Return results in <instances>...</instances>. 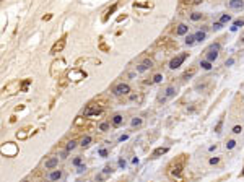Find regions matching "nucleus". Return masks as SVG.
Masks as SVG:
<instances>
[{"instance_id":"nucleus-19","label":"nucleus","mask_w":244,"mask_h":182,"mask_svg":"<svg viewBox=\"0 0 244 182\" xmlns=\"http://www.w3.org/2000/svg\"><path fill=\"white\" fill-rule=\"evenodd\" d=\"M228 7L231 10H241V8H244V0H229Z\"/></svg>"},{"instance_id":"nucleus-11","label":"nucleus","mask_w":244,"mask_h":182,"mask_svg":"<svg viewBox=\"0 0 244 182\" xmlns=\"http://www.w3.org/2000/svg\"><path fill=\"white\" fill-rule=\"evenodd\" d=\"M156 47H165V49H177V43H174L173 39H168V38H159L156 41Z\"/></svg>"},{"instance_id":"nucleus-49","label":"nucleus","mask_w":244,"mask_h":182,"mask_svg":"<svg viewBox=\"0 0 244 182\" xmlns=\"http://www.w3.org/2000/svg\"><path fill=\"white\" fill-rule=\"evenodd\" d=\"M125 18H127V16H125V15H120L119 18H117V21H122V20H125Z\"/></svg>"},{"instance_id":"nucleus-8","label":"nucleus","mask_w":244,"mask_h":182,"mask_svg":"<svg viewBox=\"0 0 244 182\" xmlns=\"http://www.w3.org/2000/svg\"><path fill=\"white\" fill-rule=\"evenodd\" d=\"M220 49H221V44H220V43H213V44L207 49V54H205V55H207V60H208V62H213V60L218 59Z\"/></svg>"},{"instance_id":"nucleus-28","label":"nucleus","mask_w":244,"mask_h":182,"mask_svg":"<svg viewBox=\"0 0 244 182\" xmlns=\"http://www.w3.org/2000/svg\"><path fill=\"white\" fill-rule=\"evenodd\" d=\"M31 83H33V80H31V78H26V80H23V81H21V93H26Z\"/></svg>"},{"instance_id":"nucleus-33","label":"nucleus","mask_w":244,"mask_h":182,"mask_svg":"<svg viewBox=\"0 0 244 182\" xmlns=\"http://www.w3.org/2000/svg\"><path fill=\"white\" fill-rule=\"evenodd\" d=\"M195 43H197V41H195V34H189V36L186 38V44H187V46H194Z\"/></svg>"},{"instance_id":"nucleus-15","label":"nucleus","mask_w":244,"mask_h":182,"mask_svg":"<svg viewBox=\"0 0 244 182\" xmlns=\"http://www.w3.org/2000/svg\"><path fill=\"white\" fill-rule=\"evenodd\" d=\"M33 133H34V129L33 127H25V129H21V130L16 132V138L18 140H26V138H30Z\"/></svg>"},{"instance_id":"nucleus-32","label":"nucleus","mask_w":244,"mask_h":182,"mask_svg":"<svg viewBox=\"0 0 244 182\" xmlns=\"http://www.w3.org/2000/svg\"><path fill=\"white\" fill-rule=\"evenodd\" d=\"M99 49L103 50V52H109V50H111V47L104 43V39H103V38L99 39Z\"/></svg>"},{"instance_id":"nucleus-18","label":"nucleus","mask_w":244,"mask_h":182,"mask_svg":"<svg viewBox=\"0 0 244 182\" xmlns=\"http://www.w3.org/2000/svg\"><path fill=\"white\" fill-rule=\"evenodd\" d=\"M168 151H169V146H158L156 150H153V153H152V156H150V158H159L161 155H166Z\"/></svg>"},{"instance_id":"nucleus-14","label":"nucleus","mask_w":244,"mask_h":182,"mask_svg":"<svg viewBox=\"0 0 244 182\" xmlns=\"http://www.w3.org/2000/svg\"><path fill=\"white\" fill-rule=\"evenodd\" d=\"M93 124L88 122V117H85V115H80V117H77L73 120V127L75 129H82V130H85V127H91Z\"/></svg>"},{"instance_id":"nucleus-41","label":"nucleus","mask_w":244,"mask_h":182,"mask_svg":"<svg viewBox=\"0 0 244 182\" xmlns=\"http://www.w3.org/2000/svg\"><path fill=\"white\" fill-rule=\"evenodd\" d=\"M241 26H244V20H236V21H234L233 29H236V28H241Z\"/></svg>"},{"instance_id":"nucleus-7","label":"nucleus","mask_w":244,"mask_h":182,"mask_svg":"<svg viewBox=\"0 0 244 182\" xmlns=\"http://www.w3.org/2000/svg\"><path fill=\"white\" fill-rule=\"evenodd\" d=\"M189 57V52H181V54H177L176 57H173L171 59V62H169V68L171 70H174V68H179L182 64L186 62V59Z\"/></svg>"},{"instance_id":"nucleus-39","label":"nucleus","mask_w":244,"mask_h":182,"mask_svg":"<svg viewBox=\"0 0 244 182\" xmlns=\"http://www.w3.org/2000/svg\"><path fill=\"white\" fill-rule=\"evenodd\" d=\"M229 20H231V16H229L228 13H226V15H223L221 18H220V23H221V25H225V23H228Z\"/></svg>"},{"instance_id":"nucleus-6","label":"nucleus","mask_w":244,"mask_h":182,"mask_svg":"<svg viewBox=\"0 0 244 182\" xmlns=\"http://www.w3.org/2000/svg\"><path fill=\"white\" fill-rule=\"evenodd\" d=\"M130 85H127V83H117V85L112 88V94L114 96H127V94H130Z\"/></svg>"},{"instance_id":"nucleus-34","label":"nucleus","mask_w":244,"mask_h":182,"mask_svg":"<svg viewBox=\"0 0 244 182\" xmlns=\"http://www.w3.org/2000/svg\"><path fill=\"white\" fill-rule=\"evenodd\" d=\"M202 18H204V15H202V13H199V12L190 13V20H192V21H199V20H202Z\"/></svg>"},{"instance_id":"nucleus-45","label":"nucleus","mask_w":244,"mask_h":182,"mask_svg":"<svg viewBox=\"0 0 244 182\" xmlns=\"http://www.w3.org/2000/svg\"><path fill=\"white\" fill-rule=\"evenodd\" d=\"M220 163V158H212V160H210V164H218Z\"/></svg>"},{"instance_id":"nucleus-38","label":"nucleus","mask_w":244,"mask_h":182,"mask_svg":"<svg viewBox=\"0 0 244 182\" xmlns=\"http://www.w3.org/2000/svg\"><path fill=\"white\" fill-rule=\"evenodd\" d=\"M200 65H202V68H205V70H210V68H212V62H208V60H204Z\"/></svg>"},{"instance_id":"nucleus-44","label":"nucleus","mask_w":244,"mask_h":182,"mask_svg":"<svg viewBox=\"0 0 244 182\" xmlns=\"http://www.w3.org/2000/svg\"><path fill=\"white\" fill-rule=\"evenodd\" d=\"M221 28H223V25H221V23H220V21H215V25H213V29H221Z\"/></svg>"},{"instance_id":"nucleus-29","label":"nucleus","mask_w":244,"mask_h":182,"mask_svg":"<svg viewBox=\"0 0 244 182\" xmlns=\"http://www.w3.org/2000/svg\"><path fill=\"white\" fill-rule=\"evenodd\" d=\"M205 38H207V33H205V31H197L195 33V41H197V43L205 41Z\"/></svg>"},{"instance_id":"nucleus-51","label":"nucleus","mask_w":244,"mask_h":182,"mask_svg":"<svg viewBox=\"0 0 244 182\" xmlns=\"http://www.w3.org/2000/svg\"><path fill=\"white\" fill-rule=\"evenodd\" d=\"M21 182H30V180H28V179H25V180H21Z\"/></svg>"},{"instance_id":"nucleus-3","label":"nucleus","mask_w":244,"mask_h":182,"mask_svg":"<svg viewBox=\"0 0 244 182\" xmlns=\"http://www.w3.org/2000/svg\"><path fill=\"white\" fill-rule=\"evenodd\" d=\"M176 93H177V88H176L174 85H168V86L165 88V90H163V91L158 94L156 101L159 102V104H163V102L169 101L171 98H174V96H176Z\"/></svg>"},{"instance_id":"nucleus-40","label":"nucleus","mask_w":244,"mask_h":182,"mask_svg":"<svg viewBox=\"0 0 244 182\" xmlns=\"http://www.w3.org/2000/svg\"><path fill=\"white\" fill-rule=\"evenodd\" d=\"M112 171H114V169H112V166H111V164H106V166H104V171H103V174H111Z\"/></svg>"},{"instance_id":"nucleus-50","label":"nucleus","mask_w":244,"mask_h":182,"mask_svg":"<svg viewBox=\"0 0 244 182\" xmlns=\"http://www.w3.org/2000/svg\"><path fill=\"white\" fill-rule=\"evenodd\" d=\"M239 177H244V167H242V171L239 172Z\"/></svg>"},{"instance_id":"nucleus-43","label":"nucleus","mask_w":244,"mask_h":182,"mask_svg":"<svg viewBox=\"0 0 244 182\" xmlns=\"http://www.w3.org/2000/svg\"><path fill=\"white\" fill-rule=\"evenodd\" d=\"M241 132H242L241 125H234V127H233V133H241Z\"/></svg>"},{"instance_id":"nucleus-25","label":"nucleus","mask_w":244,"mask_h":182,"mask_svg":"<svg viewBox=\"0 0 244 182\" xmlns=\"http://www.w3.org/2000/svg\"><path fill=\"white\" fill-rule=\"evenodd\" d=\"M117 10V3H114V5H111L109 8H107V10H106V13H104V16H103V21H107V20H109V16L112 15V13H114Z\"/></svg>"},{"instance_id":"nucleus-37","label":"nucleus","mask_w":244,"mask_h":182,"mask_svg":"<svg viewBox=\"0 0 244 182\" xmlns=\"http://www.w3.org/2000/svg\"><path fill=\"white\" fill-rule=\"evenodd\" d=\"M234 146H236V140H228V142H226V148H228V150H233Z\"/></svg>"},{"instance_id":"nucleus-26","label":"nucleus","mask_w":244,"mask_h":182,"mask_svg":"<svg viewBox=\"0 0 244 182\" xmlns=\"http://www.w3.org/2000/svg\"><path fill=\"white\" fill-rule=\"evenodd\" d=\"M187 31H189V26H187V25H184V23H182V25H177V28H176V36H184Z\"/></svg>"},{"instance_id":"nucleus-13","label":"nucleus","mask_w":244,"mask_h":182,"mask_svg":"<svg viewBox=\"0 0 244 182\" xmlns=\"http://www.w3.org/2000/svg\"><path fill=\"white\" fill-rule=\"evenodd\" d=\"M65 68V60L64 59H59V60H54L52 62V67H51V75L52 77H57V70L59 73Z\"/></svg>"},{"instance_id":"nucleus-46","label":"nucleus","mask_w":244,"mask_h":182,"mask_svg":"<svg viewBox=\"0 0 244 182\" xmlns=\"http://www.w3.org/2000/svg\"><path fill=\"white\" fill-rule=\"evenodd\" d=\"M119 166H120V167H125V161L122 160V158H120V160H119Z\"/></svg>"},{"instance_id":"nucleus-1","label":"nucleus","mask_w":244,"mask_h":182,"mask_svg":"<svg viewBox=\"0 0 244 182\" xmlns=\"http://www.w3.org/2000/svg\"><path fill=\"white\" fill-rule=\"evenodd\" d=\"M189 163V155L187 153H181L179 156H176L174 160L169 161V164L166 166V176L169 177L173 182H182V174L184 169Z\"/></svg>"},{"instance_id":"nucleus-2","label":"nucleus","mask_w":244,"mask_h":182,"mask_svg":"<svg viewBox=\"0 0 244 182\" xmlns=\"http://www.w3.org/2000/svg\"><path fill=\"white\" fill-rule=\"evenodd\" d=\"M107 104H109V101H107V96H106V94L96 96L95 99H91V101L86 104L85 109H83V115L88 117V119L99 117V115L104 112V109H106Z\"/></svg>"},{"instance_id":"nucleus-48","label":"nucleus","mask_w":244,"mask_h":182,"mask_svg":"<svg viewBox=\"0 0 244 182\" xmlns=\"http://www.w3.org/2000/svg\"><path fill=\"white\" fill-rule=\"evenodd\" d=\"M80 163H82V160H80V158H75V161H73V164H80Z\"/></svg>"},{"instance_id":"nucleus-17","label":"nucleus","mask_w":244,"mask_h":182,"mask_svg":"<svg viewBox=\"0 0 244 182\" xmlns=\"http://www.w3.org/2000/svg\"><path fill=\"white\" fill-rule=\"evenodd\" d=\"M60 177H62V171H60V169H54V171H51L47 174V180L55 182V180H60Z\"/></svg>"},{"instance_id":"nucleus-22","label":"nucleus","mask_w":244,"mask_h":182,"mask_svg":"<svg viewBox=\"0 0 244 182\" xmlns=\"http://www.w3.org/2000/svg\"><path fill=\"white\" fill-rule=\"evenodd\" d=\"M91 142H93V137H91V135H83L82 140H80V146L88 148V146L91 145Z\"/></svg>"},{"instance_id":"nucleus-21","label":"nucleus","mask_w":244,"mask_h":182,"mask_svg":"<svg viewBox=\"0 0 244 182\" xmlns=\"http://www.w3.org/2000/svg\"><path fill=\"white\" fill-rule=\"evenodd\" d=\"M210 81H212V80H210V77H205L204 80H202V81H199V83L195 85V90H197V91H204L205 88L208 86V83H210Z\"/></svg>"},{"instance_id":"nucleus-12","label":"nucleus","mask_w":244,"mask_h":182,"mask_svg":"<svg viewBox=\"0 0 244 182\" xmlns=\"http://www.w3.org/2000/svg\"><path fill=\"white\" fill-rule=\"evenodd\" d=\"M153 65H155V62L148 57V59H143L142 62H140V64L137 65V68H135V70H137L138 73H143V72H147V70L153 68Z\"/></svg>"},{"instance_id":"nucleus-31","label":"nucleus","mask_w":244,"mask_h":182,"mask_svg":"<svg viewBox=\"0 0 244 182\" xmlns=\"http://www.w3.org/2000/svg\"><path fill=\"white\" fill-rule=\"evenodd\" d=\"M68 83H70V80L67 78V75H65V77H60V81H59V88H60V90H62V88H65V86L68 85Z\"/></svg>"},{"instance_id":"nucleus-4","label":"nucleus","mask_w":244,"mask_h":182,"mask_svg":"<svg viewBox=\"0 0 244 182\" xmlns=\"http://www.w3.org/2000/svg\"><path fill=\"white\" fill-rule=\"evenodd\" d=\"M2 155L3 156H7V158H13V156H16L18 155V151H20V148H18V145L15 142H5L2 145Z\"/></svg>"},{"instance_id":"nucleus-9","label":"nucleus","mask_w":244,"mask_h":182,"mask_svg":"<svg viewBox=\"0 0 244 182\" xmlns=\"http://www.w3.org/2000/svg\"><path fill=\"white\" fill-rule=\"evenodd\" d=\"M18 91H21V81H12L10 85H7L5 88H3V93L2 94L3 96H12V94H15V93Z\"/></svg>"},{"instance_id":"nucleus-24","label":"nucleus","mask_w":244,"mask_h":182,"mask_svg":"<svg viewBox=\"0 0 244 182\" xmlns=\"http://www.w3.org/2000/svg\"><path fill=\"white\" fill-rule=\"evenodd\" d=\"M135 8H152V2H147V0H137L134 2Z\"/></svg>"},{"instance_id":"nucleus-47","label":"nucleus","mask_w":244,"mask_h":182,"mask_svg":"<svg viewBox=\"0 0 244 182\" xmlns=\"http://www.w3.org/2000/svg\"><path fill=\"white\" fill-rule=\"evenodd\" d=\"M51 18H52V15H46V16H43V20L47 21V20H51Z\"/></svg>"},{"instance_id":"nucleus-10","label":"nucleus","mask_w":244,"mask_h":182,"mask_svg":"<svg viewBox=\"0 0 244 182\" xmlns=\"http://www.w3.org/2000/svg\"><path fill=\"white\" fill-rule=\"evenodd\" d=\"M65 44H67V34H64L59 41H55L54 46L51 47V54H59L65 49Z\"/></svg>"},{"instance_id":"nucleus-35","label":"nucleus","mask_w":244,"mask_h":182,"mask_svg":"<svg viewBox=\"0 0 244 182\" xmlns=\"http://www.w3.org/2000/svg\"><path fill=\"white\" fill-rule=\"evenodd\" d=\"M142 124H143V120L140 119V117H135V119H132V122H130V125H132L134 129H135V127H140Z\"/></svg>"},{"instance_id":"nucleus-5","label":"nucleus","mask_w":244,"mask_h":182,"mask_svg":"<svg viewBox=\"0 0 244 182\" xmlns=\"http://www.w3.org/2000/svg\"><path fill=\"white\" fill-rule=\"evenodd\" d=\"M88 75H86V72H83L82 68H78V67H75L72 70H68L67 72V78L70 81H73V83H78V81H82V80H85Z\"/></svg>"},{"instance_id":"nucleus-23","label":"nucleus","mask_w":244,"mask_h":182,"mask_svg":"<svg viewBox=\"0 0 244 182\" xmlns=\"http://www.w3.org/2000/svg\"><path fill=\"white\" fill-rule=\"evenodd\" d=\"M122 122H124V115H122V114H114V115H112L111 124L114 125V127H119Z\"/></svg>"},{"instance_id":"nucleus-27","label":"nucleus","mask_w":244,"mask_h":182,"mask_svg":"<svg viewBox=\"0 0 244 182\" xmlns=\"http://www.w3.org/2000/svg\"><path fill=\"white\" fill-rule=\"evenodd\" d=\"M111 122H107V120H104V122H101L99 125H98V130H99V132H107V130L111 129Z\"/></svg>"},{"instance_id":"nucleus-30","label":"nucleus","mask_w":244,"mask_h":182,"mask_svg":"<svg viewBox=\"0 0 244 182\" xmlns=\"http://www.w3.org/2000/svg\"><path fill=\"white\" fill-rule=\"evenodd\" d=\"M77 143H78L77 140H70V142L67 143V146H65V151H67V153H70V151H72L75 146H77Z\"/></svg>"},{"instance_id":"nucleus-36","label":"nucleus","mask_w":244,"mask_h":182,"mask_svg":"<svg viewBox=\"0 0 244 182\" xmlns=\"http://www.w3.org/2000/svg\"><path fill=\"white\" fill-rule=\"evenodd\" d=\"M161 80H163V75H161V73H156V75L152 78V85H155V83H159Z\"/></svg>"},{"instance_id":"nucleus-16","label":"nucleus","mask_w":244,"mask_h":182,"mask_svg":"<svg viewBox=\"0 0 244 182\" xmlns=\"http://www.w3.org/2000/svg\"><path fill=\"white\" fill-rule=\"evenodd\" d=\"M59 166V158L57 156H51L44 161V169H57Z\"/></svg>"},{"instance_id":"nucleus-42","label":"nucleus","mask_w":244,"mask_h":182,"mask_svg":"<svg viewBox=\"0 0 244 182\" xmlns=\"http://www.w3.org/2000/svg\"><path fill=\"white\" fill-rule=\"evenodd\" d=\"M221 125H223V117L220 119V122L217 124V127H215V132H221Z\"/></svg>"},{"instance_id":"nucleus-20","label":"nucleus","mask_w":244,"mask_h":182,"mask_svg":"<svg viewBox=\"0 0 244 182\" xmlns=\"http://www.w3.org/2000/svg\"><path fill=\"white\" fill-rule=\"evenodd\" d=\"M195 72H197V65H192L190 68H187L186 72L182 73V77H181V78H182V80H189V78H192V77L195 75Z\"/></svg>"}]
</instances>
